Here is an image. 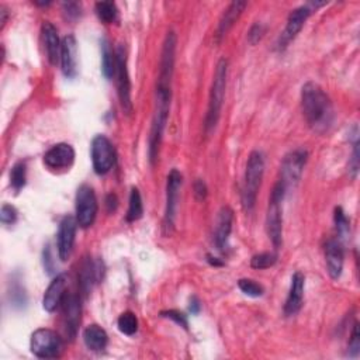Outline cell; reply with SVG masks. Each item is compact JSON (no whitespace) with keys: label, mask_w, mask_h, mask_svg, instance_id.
<instances>
[{"label":"cell","mask_w":360,"mask_h":360,"mask_svg":"<svg viewBox=\"0 0 360 360\" xmlns=\"http://www.w3.org/2000/svg\"><path fill=\"white\" fill-rule=\"evenodd\" d=\"M301 107L307 124L316 133L327 131L334 122L330 96L315 82H307L301 89Z\"/></svg>","instance_id":"6da1fadb"},{"label":"cell","mask_w":360,"mask_h":360,"mask_svg":"<svg viewBox=\"0 0 360 360\" xmlns=\"http://www.w3.org/2000/svg\"><path fill=\"white\" fill-rule=\"evenodd\" d=\"M227 76H228V61L225 58H221L217 64L213 84H211V91H210V97H209V108H207V115L205 127L206 131H211L216 129L221 110H222V103L225 97V88H227Z\"/></svg>","instance_id":"7a4b0ae2"},{"label":"cell","mask_w":360,"mask_h":360,"mask_svg":"<svg viewBox=\"0 0 360 360\" xmlns=\"http://www.w3.org/2000/svg\"><path fill=\"white\" fill-rule=\"evenodd\" d=\"M286 194L285 187L280 184V182L276 183V186L272 190L270 198H269V207H267V216H266V229L269 239L272 241L274 249H278L283 243V216H282V202Z\"/></svg>","instance_id":"3957f363"},{"label":"cell","mask_w":360,"mask_h":360,"mask_svg":"<svg viewBox=\"0 0 360 360\" xmlns=\"http://www.w3.org/2000/svg\"><path fill=\"white\" fill-rule=\"evenodd\" d=\"M263 172H265V159L262 152L259 151L251 152L247 162L245 182L243 189V205L247 211H251L255 207L258 191L260 189V183L263 179Z\"/></svg>","instance_id":"277c9868"},{"label":"cell","mask_w":360,"mask_h":360,"mask_svg":"<svg viewBox=\"0 0 360 360\" xmlns=\"http://www.w3.org/2000/svg\"><path fill=\"white\" fill-rule=\"evenodd\" d=\"M30 349L39 359H57L64 352V341L55 331L39 328L31 335Z\"/></svg>","instance_id":"5b68a950"},{"label":"cell","mask_w":360,"mask_h":360,"mask_svg":"<svg viewBox=\"0 0 360 360\" xmlns=\"http://www.w3.org/2000/svg\"><path fill=\"white\" fill-rule=\"evenodd\" d=\"M308 152L305 149H294L289 152L282 164V171H280V184L287 191L289 189H294L303 175L304 167L307 164Z\"/></svg>","instance_id":"8992f818"},{"label":"cell","mask_w":360,"mask_h":360,"mask_svg":"<svg viewBox=\"0 0 360 360\" xmlns=\"http://www.w3.org/2000/svg\"><path fill=\"white\" fill-rule=\"evenodd\" d=\"M97 198L95 194V190L88 186L82 184L77 189L76 193V221L77 225L86 229L93 225L96 216H97Z\"/></svg>","instance_id":"52a82bcc"},{"label":"cell","mask_w":360,"mask_h":360,"mask_svg":"<svg viewBox=\"0 0 360 360\" xmlns=\"http://www.w3.org/2000/svg\"><path fill=\"white\" fill-rule=\"evenodd\" d=\"M182 173L178 169H172L168 175V183H167V207H165V216L162 222L164 235L169 236L175 227L176 213H178V203H179V193L182 187Z\"/></svg>","instance_id":"ba28073f"},{"label":"cell","mask_w":360,"mask_h":360,"mask_svg":"<svg viewBox=\"0 0 360 360\" xmlns=\"http://www.w3.org/2000/svg\"><path fill=\"white\" fill-rule=\"evenodd\" d=\"M117 55V65H115V75H117V86H118V97L120 103H122L123 110L127 114H131L133 111V102H131V81L127 68V55L123 48L120 46L115 51Z\"/></svg>","instance_id":"9c48e42d"},{"label":"cell","mask_w":360,"mask_h":360,"mask_svg":"<svg viewBox=\"0 0 360 360\" xmlns=\"http://www.w3.org/2000/svg\"><path fill=\"white\" fill-rule=\"evenodd\" d=\"M92 162L97 175L108 173L115 165V149L106 135H97L93 138Z\"/></svg>","instance_id":"30bf717a"},{"label":"cell","mask_w":360,"mask_h":360,"mask_svg":"<svg viewBox=\"0 0 360 360\" xmlns=\"http://www.w3.org/2000/svg\"><path fill=\"white\" fill-rule=\"evenodd\" d=\"M312 8L310 5L305 6H300L296 10H293L287 19V24L285 31L282 32L278 38V43H277V50L278 51H283L293 39L297 37V34L301 31L303 26L305 24V21L308 20V17L312 13Z\"/></svg>","instance_id":"8fae6325"},{"label":"cell","mask_w":360,"mask_h":360,"mask_svg":"<svg viewBox=\"0 0 360 360\" xmlns=\"http://www.w3.org/2000/svg\"><path fill=\"white\" fill-rule=\"evenodd\" d=\"M64 314V328L69 341H73L77 332L79 323H81V300L76 294H65L62 303Z\"/></svg>","instance_id":"7c38bea8"},{"label":"cell","mask_w":360,"mask_h":360,"mask_svg":"<svg viewBox=\"0 0 360 360\" xmlns=\"http://www.w3.org/2000/svg\"><path fill=\"white\" fill-rule=\"evenodd\" d=\"M75 162V149L69 144H57L44 155V164L51 171H68Z\"/></svg>","instance_id":"4fadbf2b"},{"label":"cell","mask_w":360,"mask_h":360,"mask_svg":"<svg viewBox=\"0 0 360 360\" xmlns=\"http://www.w3.org/2000/svg\"><path fill=\"white\" fill-rule=\"evenodd\" d=\"M76 229H77V221L72 216H66L62 218L58 229V238H57V248H58V255L61 260H68L73 244H75V236H76Z\"/></svg>","instance_id":"5bb4252c"},{"label":"cell","mask_w":360,"mask_h":360,"mask_svg":"<svg viewBox=\"0 0 360 360\" xmlns=\"http://www.w3.org/2000/svg\"><path fill=\"white\" fill-rule=\"evenodd\" d=\"M61 65L66 77H75L77 73V44L73 35H66L61 46Z\"/></svg>","instance_id":"9a60e30c"},{"label":"cell","mask_w":360,"mask_h":360,"mask_svg":"<svg viewBox=\"0 0 360 360\" xmlns=\"http://www.w3.org/2000/svg\"><path fill=\"white\" fill-rule=\"evenodd\" d=\"M343 247L339 239H330L325 244L327 270L331 278H339L343 270Z\"/></svg>","instance_id":"2e32d148"},{"label":"cell","mask_w":360,"mask_h":360,"mask_svg":"<svg viewBox=\"0 0 360 360\" xmlns=\"http://www.w3.org/2000/svg\"><path fill=\"white\" fill-rule=\"evenodd\" d=\"M304 285H305V277L303 273L296 272L292 277V285H290V292L285 304V314L287 316L296 315L301 305H303V299H304Z\"/></svg>","instance_id":"e0dca14e"},{"label":"cell","mask_w":360,"mask_h":360,"mask_svg":"<svg viewBox=\"0 0 360 360\" xmlns=\"http://www.w3.org/2000/svg\"><path fill=\"white\" fill-rule=\"evenodd\" d=\"M66 285H68V280L65 274H58L50 283L43 299V307L46 311L53 312L61 305L66 294Z\"/></svg>","instance_id":"ac0fdd59"},{"label":"cell","mask_w":360,"mask_h":360,"mask_svg":"<svg viewBox=\"0 0 360 360\" xmlns=\"http://www.w3.org/2000/svg\"><path fill=\"white\" fill-rule=\"evenodd\" d=\"M232 221H234V213L229 207H222L218 213L217 222H216V232H214V241L217 248L224 252L228 248V239L232 231Z\"/></svg>","instance_id":"d6986e66"},{"label":"cell","mask_w":360,"mask_h":360,"mask_svg":"<svg viewBox=\"0 0 360 360\" xmlns=\"http://www.w3.org/2000/svg\"><path fill=\"white\" fill-rule=\"evenodd\" d=\"M248 6L247 2H232L222 13L220 21H218V27L216 31V39L217 43H220L221 39L228 34V31L234 27V24L236 23V20L241 17L243 12L245 10V8Z\"/></svg>","instance_id":"ffe728a7"},{"label":"cell","mask_w":360,"mask_h":360,"mask_svg":"<svg viewBox=\"0 0 360 360\" xmlns=\"http://www.w3.org/2000/svg\"><path fill=\"white\" fill-rule=\"evenodd\" d=\"M41 30H43V38H44L47 58H48L51 65H57L58 59L61 58V46H62V41H59L58 30L50 21H46L43 24Z\"/></svg>","instance_id":"44dd1931"},{"label":"cell","mask_w":360,"mask_h":360,"mask_svg":"<svg viewBox=\"0 0 360 360\" xmlns=\"http://www.w3.org/2000/svg\"><path fill=\"white\" fill-rule=\"evenodd\" d=\"M84 342L89 350L103 352L107 348L108 335L102 327L92 324L84 331Z\"/></svg>","instance_id":"7402d4cb"},{"label":"cell","mask_w":360,"mask_h":360,"mask_svg":"<svg viewBox=\"0 0 360 360\" xmlns=\"http://www.w3.org/2000/svg\"><path fill=\"white\" fill-rule=\"evenodd\" d=\"M115 65H117V55L111 48L108 39H102V70L107 79H111L115 75Z\"/></svg>","instance_id":"603a6c76"},{"label":"cell","mask_w":360,"mask_h":360,"mask_svg":"<svg viewBox=\"0 0 360 360\" xmlns=\"http://www.w3.org/2000/svg\"><path fill=\"white\" fill-rule=\"evenodd\" d=\"M144 214V205H142V197L141 193L137 187L131 189L130 194V205H129V211H127V221L129 222H135L138 221Z\"/></svg>","instance_id":"cb8c5ba5"},{"label":"cell","mask_w":360,"mask_h":360,"mask_svg":"<svg viewBox=\"0 0 360 360\" xmlns=\"http://www.w3.org/2000/svg\"><path fill=\"white\" fill-rule=\"evenodd\" d=\"M117 325H118L120 332L127 337H133L138 331V318L134 312L126 311L118 316Z\"/></svg>","instance_id":"d4e9b609"},{"label":"cell","mask_w":360,"mask_h":360,"mask_svg":"<svg viewBox=\"0 0 360 360\" xmlns=\"http://www.w3.org/2000/svg\"><path fill=\"white\" fill-rule=\"evenodd\" d=\"M95 10H96L97 17L106 24L113 23L118 15V10H117V6L114 2H99V3H96Z\"/></svg>","instance_id":"484cf974"},{"label":"cell","mask_w":360,"mask_h":360,"mask_svg":"<svg viewBox=\"0 0 360 360\" xmlns=\"http://www.w3.org/2000/svg\"><path fill=\"white\" fill-rule=\"evenodd\" d=\"M27 182V167L26 162H17L10 172V183L16 191L21 190Z\"/></svg>","instance_id":"4316f807"},{"label":"cell","mask_w":360,"mask_h":360,"mask_svg":"<svg viewBox=\"0 0 360 360\" xmlns=\"http://www.w3.org/2000/svg\"><path fill=\"white\" fill-rule=\"evenodd\" d=\"M238 287L244 294H247L249 297H260L265 293V289L259 283H256L255 280H251V278H241V280H239Z\"/></svg>","instance_id":"83f0119b"},{"label":"cell","mask_w":360,"mask_h":360,"mask_svg":"<svg viewBox=\"0 0 360 360\" xmlns=\"http://www.w3.org/2000/svg\"><path fill=\"white\" fill-rule=\"evenodd\" d=\"M276 262H277V255H276V254L263 252V254L255 255V256L251 259V266H252L254 269L262 270V269H269V267H272Z\"/></svg>","instance_id":"f1b7e54d"},{"label":"cell","mask_w":360,"mask_h":360,"mask_svg":"<svg viewBox=\"0 0 360 360\" xmlns=\"http://www.w3.org/2000/svg\"><path fill=\"white\" fill-rule=\"evenodd\" d=\"M335 224H337V231L339 235L338 239L342 243V239L346 238V235L349 232V221L341 207L335 209Z\"/></svg>","instance_id":"f546056e"},{"label":"cell","mask_w":360,"mask_h":360,"mask_svg":"<svg viewBox=\"0 0 360 360\" xmlns=\"http://www.w3.org/2000/svg\"><path fill=\"white\" fill-rule=\"evenodd\" d=\"M17 210L10 205H3L2 210H0V221L3 225H13L17 221Z\"/></svg>","instance_id":"4dcf8cb0"},{"label":"cell","mask_w":360,"mask_h":360,"mask_svg":"<svg viewBox=\"0 0 360 360\" xmlns=\"http://www.w3.org/2000/svg\"><path fill=\"white\" fill-rule=\"evenodd\" d=\"M161 316L168 318V319H172V321H175L178 325L183 327L184 330H187V327H189L186 315H184L183 312H180V311H176V310H167V311H162V312H161Z\"/></svg>","instance_id":"1f68e13d"},{"label":"cell","mask_w":360,"mask_h":360,"mask_svg":"<svg viewBox=\"0 0 360 360\" xmlns=\"http://www.w3.org/2000/svg\"><path fill=\"white\" fill-rule=\"evenodd\" d=\"M359 172V141L356 140L353 144V153L350 158V162H349V173L352 176V179H356Z\"/></svg>","instance_id":"d6a6232c"},{"label":"cell","mask_w":360,"mask_h":360,"mask_svg":"<svg viewBox=\"0 0 360 360\" xmlns=\"http://www.w3.org/2000/svg\"><path fill=\"white\" fill-rule=\"evenodd\" d=\"M348 349H349L350 356H357L359 349H360V337H359V325L357 324H354V327H353Z\"/></svg>","instance_id":"836d02e7"},{"label":"cell","mask_w":360,"mask_h":360,"mask_svg":"<svg viewBox=\"0 0 360 360\" xmlns=\"http://www.w3.org/2000/svg\"><path fill=\"white\" fill-rule=\"evenodd\" d=\"M263 34H265V27H263L260 23L254 24L252 28H251L249 32H248V39H249V43L255 46L256 43L260 41L262 37H263Z\"/></svg>","instance_id":"e575fe53"},{"label":"cell","mask_w":360,"mask_h":360,"mask_svg":"<svg viewBox=\"0 0 360 360\" xmlns=\"http://www.w3.org/2000/svg\"><path fill=\"white\" fill-rule=\"evenodd\" d=\"M64 12L68 16V19H76L81 16V5L75 2L64 3Z\"/></svg>","instance_id":"d590c367"},{"label":"cell","mask_w":360,"mask_h":360,"mask_svg":"<svg viewBox=\"0 0 360 360\" xmlns=\"http://www.w3.org/2000/svg\"><path fill=\"white\" fill-rule=\"evenodd\" d=\"M194 193H196V197L198 200H206V197H207V186H206V183L202 179H197V182L194 183Z\"/></svg>","instance_id":"8d00e7d4"},{"label":"cell","mask_w":360,"mask_h":360,"mask_svg":"<svg viewBox=\"0 0 360 360\" xmlns=\"http://www.w3.org/2000/svg\"><path fill=\"white\" fill-rule=\"evenodd\" d=\"M106 207H107V211L108 213H113V211H115L117 210V207H118V198H117V196L115 194H108L107 197H106Z\"/></svg>","instance_id":"74e56055"},{"label":"cell","mask_w":360,"mask_h":360,"mask_svg":"<svg viewBox=\"0 0 360 360\" xmlns=\"http://www.w3.org/2000/svg\"><path fill=\"white\" fill-rule=\"evenodd\" d=\"M200 308H202V305H200V301L197 297H191L190 299V305H189V310L191 311V314H198Z\"/></svg>","instance_id":"f35d334b"},{"label":"cell","mask_w":360,"mask_h":360,"mask_svg":"<svg viewBox=\"0 0 360 360\" xmlns=\"http://www.w3.org/2000/svg\"><path fill=\"white\" fill-rule=\"evenodd\" d=\"M0 15H2V19H0V23H2V28L5 27V24H6V20H8V10L2 6L0 8Z\"/></svg>","instance_id":"ab89813d"}]
</instances>
